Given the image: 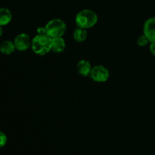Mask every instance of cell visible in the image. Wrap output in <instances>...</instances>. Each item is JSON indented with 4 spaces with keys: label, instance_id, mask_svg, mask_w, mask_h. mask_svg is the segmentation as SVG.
Masks as SVG:
<instances>
[{
    "label": "cell",
    "instance_id": "5bb4252c",
    "mask_svg": "<svg viewBox=\"0 0 155 155\" xmlns=\"http://www.w3.org/2000/svg\"><path fill=\"white\" fill-rule=\"evenodd\" d=\"M36 33L39 35L46 34V30H45V27H39L36 29Z\"/></svg>",
    "mask_w": 155,
    "mask_h": 155
},
{
    "label": "cell",
    "instance_id": "7a4b0ae2",
    "mask_svg": "<svg viewBox=\"0 0 155 155\" xmlns=\"http://www.w3.org/2000/svg\"><path fill=\"white\" fill-rule=\"evenodd\" d=\"M75 22L78 27L84 29L91 28L98 22V15L90 9H83L78 12L76 16Z\"/></svg>",
    "mask_w": 155,
    "mask_h": 155
},
{
    "label": "cell",
    "instance_id": "8fae6325",
    "mask_svg": "<svg viewBox=\"0 0 155 155\" xmlns=\"http://www.w3.org/2000/svg\"><path fill=\"white\" fill-rule=\"evenodd\" d=\"M88 33L86 29L77 27L74 31V39L78 42H83L86 39Z\"/></svg>",
    "mask_w": 155,
    "mask_h": 155
},
{
    "label": "cell",
    "instance_id": "6da1fadb",
    "mask_svg": "<svg viewBox=\"0 0 155 155\" xmlns=\"http://www.w3.org/2000/svg\"><path fill=\"white\" fill-rule=\"evenodd\" d=\"M51 42L52 38L48 35L37 34L32 39V50L38 55H45L51 51Z\"/></svg>",
    "mask_w": 155,
    "mask_h": 155
},
{
    "label": "cell",
    "instance_id": "9a60e30c",
    "mask_svg": "<svg viewBox=\"0 0 155 155\" xmlns=\"http://www.w3.org/2000/svg\"><path fill=\"white\" fill-rule=\"evenodd\" d=\"M149 48L151 54H152L154 56H155V42H151V45H150Z\"/></svg>",
    "mask_w": 155,
    "mask_h": 155
},
{
    "label": "cell",
    "instance_id": "52a82bcc",
    "mask_svg": "<svg viewBox=\"0 0 155 155\" xmlns=\"http://www.w3.org/2000/svg\"><path fill=\"white\" fill-rule=\"evenodd\" d=\"M92 68V67L90 62L85 59H82L77 64V71L79 74L83 77H88L90 75Z\"/></svg>",
    "mask_w": 155,
    "mask_h": 155
},
{
    "label": "cell",
    "instance_id": "7c38bea8",
    "mask_svg": "<svg viewBox=\"0 0 155 155\" xmlns=\"http://www.w3.org/2000/svg\"><path fill=\"white\" fill-rule=\"evenodd\" d=\"M148 42H150L145 35H142V36H141L140 37H139V39H138L137 40V44L141 47L145 46V45H147V44H148Z\"/></svg>",
    "mask_w": 155,
    "mask_h": 155
},
{
    "label": "cell",
    "instance_id": "30bf717a",
    "mask_svg": "<svg viewBox=\"0 0 155 155\" xmlns=\"http://www.w3.org/2000/svg\"><path fill=\"white\" fill-rule=\"evenodd\" d=\"M15 49L16 48H15V44H14V42H12V41H4L0 45V51L5 55H9V54H12Z\"/></svg>",
    "mask_w": 155,
    "mask_h": 155
},
{
    "label": "cell",
    "instance_id": "9c48e42d",
    "mask_svg": "<svg viewBox=\"0 0 155 155\" xmlns=\"http://www.w3.org/2000/svg\"><path fill=\"white\" fill-rule=\"evenodd\" d=\"M12 15L10 11L5 8H0V26H5L11 22Z\"/></svg>",
    "mask_w": 155,
    "mask_h": 155
},
{
    "label": "cell",
    "instance_id": "3957f363",
    "mask_svg": "<svg viewBox=\"0 0 155 155\" xmlns=\"http://www.w3.org/2000/svg\"><path fill=\"white\" fill-rule=\"evenodd\" d=\"M45 27L46 34L52 39L56 37H63L67 30L66 24L61 19L51 20L47 23Z\"/></svg>",
    "mask_w": 155,
    "mask_h": 155
},
{
    "label": "cell",
    "instance_id": "5b68a950",
    "mask_svg": "<svg viewBox=\"0 0 155 155\" xmlns=\"http://www.w3.org/2000/svg\"><path fill=\"white\" fill-rule=\"evenodd\" d=\"M15 48L18 51H26L31 47L32 39L27 33H20L14 40Z\"/></svg>",
    "mask_w": 155,
    "mask_h": 155
},
{
    "label": "cell",
    "instance_id": "2e32d148",
    "mask_svg": "<svg viewBox=\"0 0 155 155\" xmlns=\"http://www.w3.org/2000/svg\"><path fill=\"white\" fill-rule=\"evenodd\" d=\"M2 33L3 31H2V26H0V37H1L2 35Z\"/></svg>",
    "mask_w": 155,
    "mask_h": 155
},
{
    "label": "cell",
    "instance_id": "277c9868",
    "mask_svg": "<svg viewBox=\"0 0 155 155\" xmlns=\"http://www.w3.org/2000/svg\"><path fill=\"white\" fill-rule=\"evenodd\" d=\"M89 76L94 81L98 83H104L108 80L110 73L108 69L102 65H96L92 68Z\"/></svg>",
    "mask_w": 155,
    "mask_h": 155
},
{
    "label": "cell",
    "instance_id": "4fadbf2b",
    "mask_svg": "<svg viewBox=\"0 0 155 155\" xmlns=\"http://www.w3.org/2000/svg\"><path fill=\"white\" fill-rule=\"evenodd\" d=\"M7 143V136L4 133L0 132V148H2Z\"/></svg>",
    "mask_w": 155,
    "mask_h": 155
},
{
    "label": "cell",
    "instance_id": "ba28073f",
    "mask_svg": "<svg viewBox=\"0 0 155 155\" xmlns=\"http://www.w3.org/2000/svg\"><path fill=\"white\" fill-rule=\"evenodd\" d=\"M66 48V42L63 37L53 38L51 42V51L55 53L63 52Z\"/></svg>",
    "mask_w": 155,
    "mask_h": 155
},
{
    "label": "cell",
    "instance_id": "8992f818",
    "mask_svg": "<svg viewBox=\"0 0 155 155\" xmlns=\"http://www.w3.org/2000/svg\"><path fill=\"white\" fill-rule=\"evenodd\" d=\"M143 31L150 42H155V18H151L145 21Z\"/></svg>",
    "mask_w": 155,
    "mask_h": 155
}]
</instances>
